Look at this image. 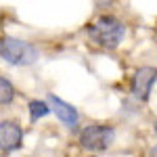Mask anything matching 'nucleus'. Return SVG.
Instances as JSON below:
<instances>
[{"instance_id": "1", "label": "nucleus", "mask_w": 157, "mask_h": 157, "mask_svg": "<svg viewBox=\"0 0 157 157\" xmlns=\"http://www.w3.org/2000/svg\"><path fill=\"white\" fill-rule=\"evenodd\" d=\"M88 40L103 50H113L121 44V40L126 36V25L120 17L115 15H98L97 19H92L86 27Z\"/></svg>"}, {"instance_id": "2", "label": "nucleus", "mask_w": 157, "mask_h": 157, "mask_svg": "<svg viewBox=\"0 0 157 157\" xmlns=\"http://www.w3.org/2000/svg\"><path fill=\"white\" fill-rule=\"evenodd\" d=\"M0 59L15 67H27L38 61V48L21 38L2 36L0 38Z\"/></svg>"}, {"instance_id": "3", "label": "nucleus", "mask_w": 157, "mask_h": 157, "mask_svg": "<svg viewBox=\"0 0 157 157\" xmlns=\"http://www.w3.org/2000/svg\"><path fill=\"white\" fill-rule=\"evenodd\" d=\"M115 143V128L111 124H88L78 132V145L88 153H103Z\"/></svg>"}, {"instance_id": "4", "label": "nucleus", "mask_w": 157, "mask_h": 157, "mask_svg": "<svg viewBox=\"0 0 157 157\" xmlns=\"http://www.w3.org/2000/svg\"><path fill=\"white\" fill-rule=\"evenodd\" d=\"M155 84H157V67H153V65H143L130 78V94L138 103H147Z\"/></svg>"}, {"instance_id": "5", "label": "nucleus", "mask_w": 157, "mask_h": 157, "mask_svg": "<svg viewBox=\"0 0 157 157\" xmlns=\"http://www.w3.org/2000/svg\"><path fill=\"white\" fill-rule=\"evenodd\" d=\"M23 147V128L21 124L13 120L0 121V151L2 153H13Z\"/></svg>"}, {"instance_id": "6", "label": "nucleus", "mask_w": 157, "mask_h": 157, "mask_svg": "<svg viewBox=\"0 0 157 157\" xmlns=\"http://www.w3.org/2000/svg\"><path fill=\"white\" fill-rule=\"evenodd\" d=\"M46 101H48V105H50V111L59 117V121L63 126H67L69 130H75V128H78V124H80V113H78V109L73 107L71 103L63 101L61 97L52 94V92L46 97Z\"/></svg>"}, {"instance_id": "7", "label": "nucleus", "mask_w": 157, "mask_h": 157, "mask_svg": "<svg viewBox=\"0 0 157 157\" xmlns=\"http://www.w3.org/2000/svg\"><path fill=\"white\" fill-rule=\"evenodd\" d=\"M27 113H29V120L32 121H38L42 117H46V115H50L52 111H50V105L46 98H32L27 103Z\"/></svg>"}, {"instance_id": "8", "label": "nucleus", "mask_w": 157, "mask_h": 157, "mask_svg": "<svg viewBox=\"0 0 157 157\" xmlns=\"http://www.w3.org/2000/svg\"><path fill=\"white\" fill-rule=\"evenodd\" d=\"M17 97V88L6 75H0V105H11Z\"/></svg>"}, {"instance_id": "9", "label": "nucleus", "mask_w": 157, "mask_h": 157, "mask_svg": "<svg viewBox=\"0 0 157 157\" xmlns=\"http://www.w3.org/2000/svg\"><path fill=\"white\" fill-rule=\"evenodd\" d=\"M147 157H157V145L149 149V155H147Z\"/></svg>"}, {"instance_id": "10", "label": "nucleus", "mask_w": 157, "mask_h": 157, "mask_svg": "<svg viewBox=\"0 0 157 157\" xmlns=\"http://www.w3.org/2000/svg\"><path fill=\"white\" fill-rule=\"evenodd\" d=\"M153 130H155V134H157V120L153 121Z\"/></svg>"}]
</instances>
